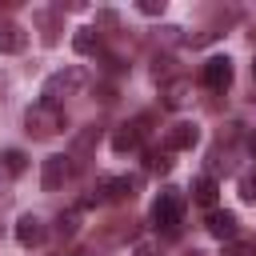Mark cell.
Segmentation results:
<instances>
[{
  "label": "cell",
  "instance_id": "obj_1",
  "mask_svg": "<svg viewBox=\"0 0 256 256\" xmlns=\"http://www.w3.org/2000/svg\"><path fill=\"white\" fill-rule=\"evenodd\" d=\"M68 128V120H64V112H60V104H48V100H36L28 112H24V132L32 136V140H52V136H60Z\"/></svg>",
  "mask_w": 256,
  "mask_h": 256
},
{
  "label": "cell",
  "instance_id": "obj_2",
  "mask_svg": "<svg viewBox=\"0 0 256 256\" xmlns=\"http://www.w3.org/2000/svg\"><path fill=\"white\" fill-rule=\"evenodd\" d=\"M84 84H88V72H84L80 64H68V68H60V72H52V76L44 80V100L56 104L60 96H76Z\"/></svg>",
  "mask_w": 256,
  "mask_h": 256
},
{
  "label": "cell",
  "instance_id": "obj_3",
  "mask_svg": "<svg viewBox=\"0 0 256 256\" xmlns=\"http://www.w3.org/2000/svg\"><path fill=\"white\" fill-rule=\"evenodd\" d=\"M180 216H184V196L176 188H164L152 204V224L164 228V232H176L180 228Z\"/></svg>",
  "mask_w": 256,
  "mask_h": 256
},
{
  "label": "cell",
  "instance_id": "obj_4",
  "mask_svg": "<svg viewBox=\"0 0 256 256\" xmlns=\"http://www.w3.org/2000/svg\"><path fill=\"white\" fill-rule=\"evenodd\" d=\"M72 168H76V160H72V156H48V160H44V168H40V184H44V192L64 188V184L72 180Z\"/></svg>",
  "mask_w": 256,
  "mask_h": 256
},
{
  "label": "cell",
  "instance_id": "obj_5",
  "mask_svg": "<svg viewBox=\"0 0 256 256\" xmlns=\"http://www.w3.org/2000/svg\"><path fill=\"white\" fill-rule=\"evenodd\" d=\"M136 196V176H104L96 184V196L92 200H112V204H124Z\"/></svg>",
  "mask_w": 256,
  "mask_h": 256
},
{
  "label": "cell",
  "instance_id": "obj_6",
  "mask_svg": "<svg viewBox=\"0 0 256 256\" xmlns=\"http://www.w3.org/2000/svg\"><path fill=\"white\" fill-rule=\"evenodd\" d=\"M200 80H204L212 92H224V88L232 84V60H228V56H212V60H204Z\"/></svg>",
  "mask_w": 256,
  "mask_h": 256
},
{
  "label": "cell",
  "instance_id": "obj_7",
  "mask_svg": "<svg viewBox=\"0 0 256 256\" xmlns=\"http://www.w3.org/2000/svg\"><path fill=\"white\" fill-rule=\"evenodd\" d=\"M196 140H200V128H196L192 120H180V124H172V128H168V136H164L168 152H188Z\"/></svg>",
  "mask_w": 256,
  "mask_h": 256
},
{
  "label": "cell",
  "instance_id": "obj_8",
  "mask_svg": "<svg viewBox=\"0 0 256 256\" xmlns=\"http://www.w3.org/2000/svg\"><path fill=\"white\" fill-rule=\"evenodd\" d=\"M160 96H164V108H184V104L192 100V80L176 76V80H168V84L160 88Z\"/></svg>",
  "mask_w": 256,
  "mask_h": 256
},
{
  "label": "cell",
  "instance_id": "obj_9",
  "mask_svg": "<svg viewBox=\"0 0 256 256\" xmlns=\"http://www.w3.org/2000/svg\"><path fill=\"white\" fill-rule=\"evenodd\" d=\"M16 240H20L24 248H36V244L44 240V220H40V216H32V212H28V216H20V220H16Z\"/></svg>",
  "mask_w": 256,
  "mask_h": 256
},
{
  "label": "cell",
  "instance_id": "obj_10",
  "mask_svg": "<svg viewBox=\"0 0 256 256\" xmlns=\"http://www.w3.org/2000/svg\"><path fill=\"white\" fill-rule=\"evenodd\" d=\"M28 48V32L16 20H0V52H24Z\"/></svg>",
  "mask_w": 256,
  "mask_h": 256
},
{
  "label": "cell",
  "instance_id": "obj_11",
  "mask_svg": "<svg viewBox=\"0 0 256 256\" xmlns=\"http://www.w3.org/2000/svg\"><path fill=\"white\" fill-rule=\"evenodd\" d=\"M208 232H212L216 240H236V216L212 208V212H208Z\"/></svg>",
  "mask_w": 256,
  "mask_h": 256
},
{
  "label": "cell",
  "instance_id": "obj_12",
  "mask_svg": "<svg viewBox=\"0 0 256 256\" xmlns=\"http://www.w3.org/2000/svg\"><path fill=\"white\" fill-rule=\"evenodd\" d=\"M140 144V124H120L112 132V152H132Z\"/></svg>",
  "mask_w": 256,
  "mask_h": 256
},
{
  "label": "cell",
  "instance_id": "obj_13",
  "mask_svg": "<svg viewBox=\"0 0 256 256\" xmlns=\"http://www.w3.org/2000/svg\"><path fill=\"white\" fill-rule=\"evenodd\" d=\"M216 196H220V184H216L212 176H200V180L192 184V200H196V204L212 208V204H216Z\"/></svg>",
  "mask_w": 256,
  "mask_h": 256
},
{
  "label": "cell",
  "instance_id": "obj_14",
  "mask_svg": "<svg viewBox=\"0 0 256 256\" xmlns=\"http://www.w3.org/2000/svg\"><path fill=\"white\" fill-rule=\"evenodd\" d=\"M0 160H4V172H8V176H24V168H28V156H24L20 148H8Z\"/></svg>",
  "mask_w": 256,
  "mask_h": 256
},
{
  "label": "cell",
  "instance_id": "obj_15",
  "mask_svg": "<svg viewBox=\"0 0 256 256\" xmlns=\"http://www.w3.org/2000/svg\"><path fill=\"white\" fill-rule=\"evenodd\" d=\"M96 44H100L96 28H76V36H72V48L76 52H96Z\"/></svg>",
  "mask_w": 256,
  "mask_h": 256
},
{
  "label": "cell",
  "instance_id": "obj_16",
  "mask_svg": "<svg viewBox=\"0 0 256 256\" xmlns=\"http://www.w3.org/2000/svg\"><path fill=\"white\" fill-rule=\"evenodd\" d=\"M76 228H80V212H76V208H72V212H60L56 232H60V236H76Z\"/></svg>",
  "mask_w": 256,
  "mask_h": 256
},
{
  "label": "cell",
  "instance_id": "obj_17",
  "mask_svg": "<svg viewBox=\"0 0 256 256\" xmlns=\"http://www.w3.org/2000/svg\"><path fill=\"white\" fill-rule=\"evenodd\" d=\"M148 168H152V172H168V168H172L168 152H148Z\"/></svg>",
  "mask_w": 256,
  "mask_h": 256
},
{
  "label": "cell",
  "instance_id": "obj_18",
  "mask_svg": "<svg viewBox=\"0 0 256 256\" xmlns=\"http://www.w3.org/2000/svg\"><path fill=\"white\" fill-rule=\"evenodd\" d=\"M224 256H252V244H240V240H228Z\"/></svg>",
  "mask_w": 256,
  "mask_h": 256
},
{
  "label": "cell",
  "instance_id": "obj_19",
  "mask_svg": "<svg viewBox=\"0 0 256 256\" xmlns=\"http://www.w3.org/2000/svg\"><path fill=\"white\" fill-rule=\"evenodd\" d=\"M240 196H244V200H256V172L240 180Z\"/></svg>",
  "mask_w": 256,
  "mask_h": 256
},
{
  "label": "cell",
  "instance_id": "obj_20",
  "mask_svg": "<svg viewBox=\"0 0 256 256\" xmlns=\"http://www.w3.org/2000/svg\"><path fill=\"white\" fill-rule=\"evenodd\" d=\"M132 256H160V252H156V244H152V240H140V244L132 248Z\"/></svg>",
  "mask_w": 256,
  "mask_h": 256
},
{
  "label": "cell",
  "instance_id": "obj_21",
  "mask_svg": "<svg viewBox=\"0 0 256 256\" xmlns=\"http://www.w3.org/2000/svg\"><path fill=\"white\" fill-rule=\"evenodd\" d=\"M140 12H144V16H160V12H164V0H160V4H156V0H144Z\"/></svg>",
  "mask_w": 256,
  "mask_h": 256
},
{
  "label": "cell",
  "instance_id": "obj_22",
  "mask_svg": "<svg viewBox=\"0 0 256 256\" xmlns=\"http://www.w3.org/2000/svg\"><path fill=\"white\" fill-rule=\"evenodd\" d=\"M4 92H8V76L0 72V96H4Z\"/></svg>",
  "mask_w": 256,
  "mask_h": 256
},
{
  "label": "cell",
  "instance_id": "obj_23",
  "mask_svg": "<svg viewBox=\"0 0 256 256\" xmlns=\"http://www.w3.org/2000/svg\"><path fill=\"white\" fill-rule=\"evenodd\" d=\"M252 76H256V64H252Z\"/></svg>",
  "mask_w": 256,
  "mask_h": 256
},
{
  "label": "cell",
  "instance_id": "obj_24",
  "mask_svg": "<svg viewBox=\"0 0 256 256\" xmlns=\"http://www.w3.org/2000/svg\"><path fill=\"white\" fill-rule=\"evenodd\" d=\"M252 36H256V32H252Z\"/></svg>",
  "mask_w": 256,
  "mask_h": 256
}]
</instances>
